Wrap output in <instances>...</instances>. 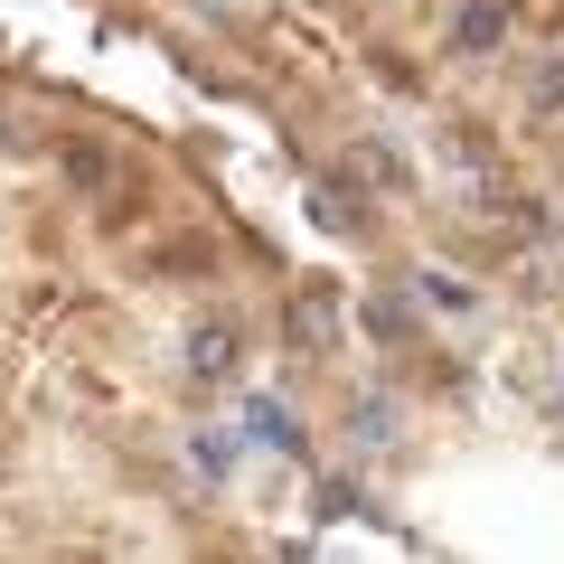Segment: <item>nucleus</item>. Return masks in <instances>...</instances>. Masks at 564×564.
Here are the masks:
<instances>
[{
	"label": "nucleus",
	"instance_id": "3",
	"mask_svg": "<svg viewBox=\"0 0 564 564\" xmlns=\"http://www.w3.org/2000/svg\"><path fill=\"white\" fill-rule=\"evenodd\" d=\"M66 180H76V188H113V151L76 141V151H66Z\"/></svg>",
	"mask_w": 564,
	"mask_h": 564
},
{
	"label": "nucleus",
	"instance_id": "4",
	"mask_svg": "<svg viewBox=\"0 0 564 564\" xmlns=\"http://www.w3.org/2000/svg\"><path fill=\"white\" fill-rule=\"evenodd\" d=\"M254 443H282V452H302V423L282 414V404H254Z\"/></svg>",
	"mask_w": 564,
	"mask_h": 564
},
{
	"label": "nucleus",
	"instance_id": "2",
	"mask_svg": "<svg viewBox=\"0 0 564 564\" xmlns=\"http://www.w3.org/2000/svg\"><path fill=\"white\" fill-rule=\"evenodd\" d=\"M499 39H508V10H499V0H480V10H462V20H452V47H462V57H489Z\"/></svg>",
	"mask_w": 564,
	"mask_h": 564
},
{
	"label": "nucleus",
	"instance_id": "1",
	"mask_svg": "<svg viewBox=\"0 0 564 564\" xmlns=\"http://www.w3.org/2000/svg\"><path fill=\"white\" fill-rule=\"evenodd\" d=\"M188 377H207V386H217V377H236V329H226V321L188 329Z\"/></svg>",
	"mask_w": 564,
	"mask_h": 564
},
{
	"label": "nucleus",
	"instance_id": "5",
	"mask_svg": "<svg viewBox=\"0 0 564 564\" xmlns=\"http://www.w3.org/2000/svg\"><path fill=\"white\" fill-rule=\"evenodd\" d=\"M536 104H564V66H545V76H536Z\"/></svg>",
	"mask_w": 564,
	"mask_h": 564
}]
</instances>
